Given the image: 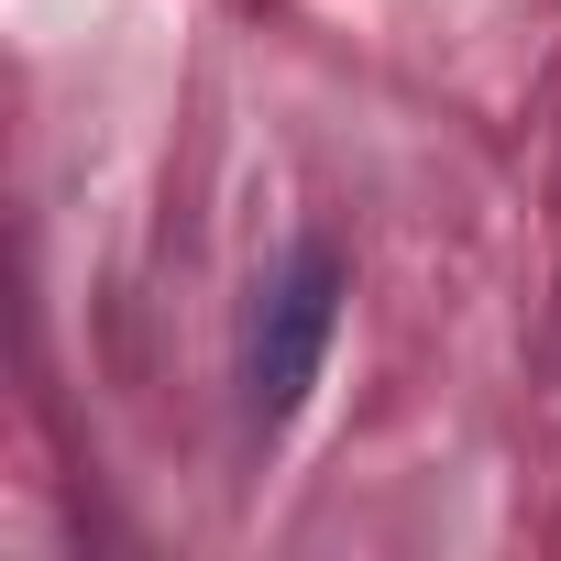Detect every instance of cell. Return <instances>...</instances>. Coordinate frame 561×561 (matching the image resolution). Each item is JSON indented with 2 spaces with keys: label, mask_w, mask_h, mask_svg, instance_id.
<instances>
[{
  "label": "cell",
  "mask_w": 561,
  "mask_h": 561,
  "mask_svg": "<svg viewBox=\"0 0 561 561\" xmlns=\"http://www.w3.org/2000/svg\"><path fill=\"white\" fill-rule=\"evenodd\" d=\"M342 287H353L342 253L331 242H298L287 275L253 298V320H242V397H253V419H287L309 397V375H320V353L342 331Z\"/></svg>",
  "instance_id": "cell-1"
}]
</instances>
